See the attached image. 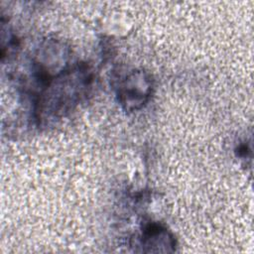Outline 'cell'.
I'll list each match as a JSON object with an SVG mask.
<instances>
[{"label": "cell", "mask_w": 254, "mask_h": 254, "mask_svg": "<svg viewBox=\"0 0 254 254\" xmlns=\"http://www.w3.org/2000/svg\"><path fill=\"white\" fill-rule=\"evenodd\" d=\"M152 86L148 73L143 70L131 71L119 83V101L126 110L139 109L149 99Z\"/></svg>", "instance_id": "1"}, {"label": "cell", "mask_w": 254, "mask_h": 254, "mask_svg": "<svg viewBox=\"0 0 254 254\" xmlns=\"http://www.w3.org/2000/svg\"><path fill=\"white\" fill-rule=\"evenodd\" d=\"M144 252H172L175 251V238L168 229L160 224L147 225L140 238Z\"/></svg>", "instance_id": "2"}]
</instances>
